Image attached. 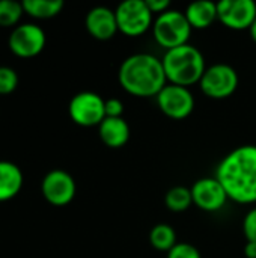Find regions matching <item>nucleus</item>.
<instances>
[{"label": "nucleus", "mask_w": 256, "mask_h": 258, "mask_svg": "<svg viewBox=\"0 0 256 258\" xmlns=\"http://www.w3.org/2000/svg\"><path fill=\"white\" fill-rule=\"evenodd\" d=\"M216 178L237 204L256 203V145H241L228 153L217 166Z\"/></svg>", "instance_id": "nucleus-1"}, {"label": "nucleus", "mask_w": 256, "mask_h": 258, "mask_svg": "<svg viewBox=\"0 0 256 258\" xmlns=\"http://www.w3.org/2000/svg\"><path fill=\"white\" fill-rule=\"evenodd\" d=\"M118 82L125 92L139 98L157 97L167 85L161 59L149 53H136L124 59Z\"/></svg>", "instance_id": "nucleus-2"}, {"label": "nucleus", "mask_w": 256, "mask_h": 258, "mask_svg": "<svg viewBox=\"0 0 256 258\" xmlns=\"http://www.w3.org/2000/svg\"><path fill=\"white\" fill-rule=\"evenodd\" d=\"M161 63L167 83L184 88L199 83L207 70L202 51L192 44L167 50L161 59Z\"/></svg>", "instance_id": "nucleus-3"}, {"label": "nucleus", "mask_w": 256, "mask_h": 258, "mask_svg": "<svg viewBox=\"0 0 256 258\" xmlns=\"http://www.w3.org/2000/svg\"><path fill=\"white\" fill-rule=\"evenodd\" d=\"M192 26L186 18V14L177 9H169L152 23V36L155 42L167 50L189 44L192 36Z\"/></svg>", "instance_id": "nucleus-4"}, {"label": "nucleus", "mask_w": 256, "mask_h": 258, "mask_svg": "<svg viewBox=\"0 0 256 258\" xmlns=\"http://www.w3.org/2000/svg\"><path fill=\"white\" fill-rule=\"evenodd\" d=\"M118 30L125 36H142L149 29H152V12L148 9L145 0H125L116 11Z\"/></svg>", "instance_id": "nucleus-5"}, {"label": "nucleus", "mask_w": 256, "mask_h": 258, "mask_svg": "<svg viewBox=\"0 0 256 258\" xmlns=\"http://www.w3.org/2000/svg\"><path fill=\"white\" fill-rule=\"evenodd\" d=\"M238 73L228 63L208 67L199 82L201 91L211 100H226L238 88Z\"/></svg>", "instance_id": "nucleus-6"}, {"label": "nucleus", "mask_w": 256, "mask_h": 258, "mask_svg": "<svg viewBox=\"0 0 256 258\" xmlns=\"http://www.w3.org/2000/svg\"><path fill=\"white\" fill-rule=\"evenodd\" d=\"M106 100L91 91L75 94L68 106L71 119L80 127H98L106 118Z\"/></svg>", "instance_id": "nucleus-7"}, {"label": "nucleus", "mask_w": 256, "mask_h": 258, "mask_svg": "<svg viewBox=\"0 0 256 258\" xmlns=\"http://www.w3.org/2000/svg\"><path fill=\"white\" fill-rule=\"evenodd\" d=\"M158 109L170 119L181 121L195 110V97L189 88L167 83L155 97Z\"/></svg>", "instance_id": "nucleus-8"}, {"label": "nucleus", "mask_w": 256, "mask_h": 258, "mask_svg": "<svg viewBox=\"0 0 256 258\" xmlns=\"http://www.w3.org/2000/svg\"><path fill=\"white\" fill-rule=\"evenodd\" d=\"M45 42L47 36L44 29L30 23L15 26L8 39L11 51L18 57H33L39 54L44 50Z\"/></svg>", "instance_id": "nucleus-9"}, {"label": "nucleus", "mask_w": 256, "mask_h": 258, "mask_svg": "<svg viewBox=\"0 0 256 258\" xmlns=\"http://www.w3.org/2000/svg\"><path fill=\"white\" fill-rule=\"evenodd\" d=\"M217 20L231 30H250L256 20L253 0H222L217 3Z\"/></svg>", "instance_id": "nucleus-10"}, {"label": "nucleus", "mask_w": 256, "mask_h": 258, "mask_svg": "<svg viewBox=\"0 0 256 258\" xmlns=\"http://www.w3.org/2000/svg\"><path fill=\"white\" fill-rule=\"evenodd\" d=\"M41 190L47 203L56 207H63L74 200L77 187L71 174L63 169H53L44 177Z\"/></svg>", "instance_id": "nucleus-11"}, {"label": "nucleus", "mask_w": 256, "mask_h": 258, "mask_svg": "<svg viewBox=\"0 0 256 258\" xmlns=\"http://www.w3.org/2000/svg\"><path fill=\"white\" fill-rule=\"evenodd\" d=\"M190 190L193 197V204L207 213L222 210L226 201L229 200L226 190L216 177H205L196 180Z\"/></svg>", "instance_id": "nucleus-12"}, {"label": "nucleus", "mask_w": 256, "mask_h": 258, "mask_svg": "<svg viewBox=\"0 0 256 258\" xmlns=\"http://www.w3.org/2000/svg\"><path fill=\"white\" fill-rule=\"evenodd\" d=\"M84 26L89 35L98 41H109L119 32L115 11L106 6L92 8L86 15Z\"/></svg>", "instance_id": "nucleus-13"}, {"label": "nucleus", "mask_w": 256, "mask_h": 258, "mask_svg": "<svg viewBox=\"0 0 256 258\" xmlns=\"http://www.w3.org/2000/svg\"><path fill=\"white\" fill-rule=\"evenodd\" d=\"M98 135L109 148H122L130 139V125L124 118H104L98 125Z\"/></svg>", "instance_id": "nucleus-14"}, {"label": "nucleus", "mask_w": 256, "mask_h": 258, "mask_svg": "<svg viewBox=\"0 0 256 258\" xmlns=\"http://www.w3.org/2000/svg\"><path fill=\"white\" fill-rule=\"evenodd\" d=\"M184 14L192 29L204 30L217 21V3L210 0L193 2L187 6Z\"/></svg>", "instance_id": "nucleus-15"}, {"label": "nucleus", "mask_w": 256, "mask_h": 258, "mask_svg": "<svg viewBox=\"0 0 256 258\" xmlns=\"http://www.w3.org/2000/svg\"><path fill=\"white\" fill-rule=\"evenodd\" d=\"M23 187L21 169L6 160H0V203L9 201L20 194Z\"/></svg>", "instance_id": "nucleus-16"}, {"label": "nucleus", "mask_w": 256, "mask_h": 258, "mask_svg": "<svg viewBox=\"0 0 256 258\" xmlns=\"http://www.w3.org/2000/svg\"><path fill=\"white\" fill-rule=\"evenodd\" d=\"M21 3L24 12L38 20L53 18L63 9L62 0H24Z\"/></svg>", "instance_id": "nucleus-17"}, {"label": "nucleus", "mask_w": 256, "mask_h": 258, "mask_svg": "<svg viewBox=\"0 0 256 258\" xmlns=\"http://www.w3.org/2000/svg\"><path fill=\"white\" fill-rule=\"evenodd\" d=\"M149 243L154 249L161 252H169L178 242L175 230L167 224H157L149 233Z\"/></svg>", "instance_id": "nucleus-18"}, {"label": "nucleus", "mask_w": 256, "mask_h": 258, "mask_svg": "<svg viewBox=\"0 0 256 258\" xmlns=\"http://www.w3.org/2000/svg\"><path fill=\"white\" fill-rule=\"evenodd\" d=\"M164 204L174 213L186 212L193 206L192 190L189 187H184V186H175V187H172V189H169L166 192Z\"/></svg>", "instance_id": "nucleus-19"}, {"label": "nucleus", "mask_w": 256, "mask_h": 258, "mask_svg": "<svg viewBox=\"0 0 256 258\" xmlns=\"http://www.w3.org/2000/svg\"><path fill=\"white\" fill-rule=\"evenodd\" d=\"M24 14L23 3L15 0H0V26L12 27L15 26Z\"/></svg>", "instance_id": "nucleus-20"}, {"label": "nucleus", "mask_w": 256, "mask_h": 258, "mask_svg": "<svg viewBox=\"0 0 256 258\" xmlns=\"http://www.w3.org/2000/svg\"><path fill=\"white\" fill-rule=\"evenodd\" d=\"M18 86V74L11 67H0V95L14 92Z\"/></svg>", "instance_id": "nucleus-21"}, {"label": "nucleus", "mask_w": 256, "mask_h": 258, "mask_svg": "<svg viewBox=\"0 0 256 258\" xmlns=\"http://www.w3.org/2000/svg\"><path fill=\"white\" fill-rule=\"evenodd\" d=\"M166 258H202L201 252L196 246H193L192 243L183 242V243H177L169 252Z\"/></svg>", "instance_id": "nucleus-22"}, {"label": "nucleus", "mask_w": 256, "mask_h": 258, "mask_svg": "<svg viewBox=\"0 0 256 258\" xmlns=\"http://www.w3.org/2000/svg\"><path fill=\"white\" fill-rule=\"evenodd\" d=\"M243 233L247 242L256 243V207L246 213L243 219Z\"/></svg>", "instance_id": "nucleus-23"}, {"label": "nucleus", "mask_w": 256, "mask_h": 258, "mask_svg": "<svg viewBox=\"0 0 256 258\" xmlns=\"http://www.w3.org/2000/svg\"><path fill=\"white\" fill-rule=\"evenodd\" d=\"M106 118H122L124 113V103L119 98H109L106 100Z\"/></svg>", "instance_id": "nucleus-24"}, {"label": "nucleus", "mask_w": 256, "mask_h": 258, "mask_svg": "<svg viewBox=\"0 0 256 258\" xmlns=\"http://www.w3.org/2000/svg\"><path fill=\"white\" fill-rule=\"evenodd\" d=\"M145 3H146L148 9L152 12V15L154 14L161 15V14H164L166 11L170 9V2L169 0H145Z\"/></svg>", "instance_id": "nucleus-25"}, {"label": "nucleus", "mask_w": 256, "mask_h": 258, "mask_svg": "<svg viewBox=\"0 0 256 258\" xmlns=\"http://www.w3.org/2000/svg\"><path fill=\"white\" fill-rule=\"evenodd\" d=\"M244 255L247 258H256V243L247 242L244 246Z\"/></svg>", "instance_id": "nucleus-26"}, {"label": "nucleus", "mask_w": 256, "mask_h": 258, "mask_svg": "<svg viewBox=\"0 0 256 258\" xmlns=\"http://www.w3.org/2000/svg\"><path fill=\"white\" fill-rule=\"evenodd\" d=\"M249 32H250V36H252V39H253V41L256 42V20H255V23L252 24V27H250V30H249Z\"/></svg>", "instance_id": "nucleus-27"}]
</instances>
